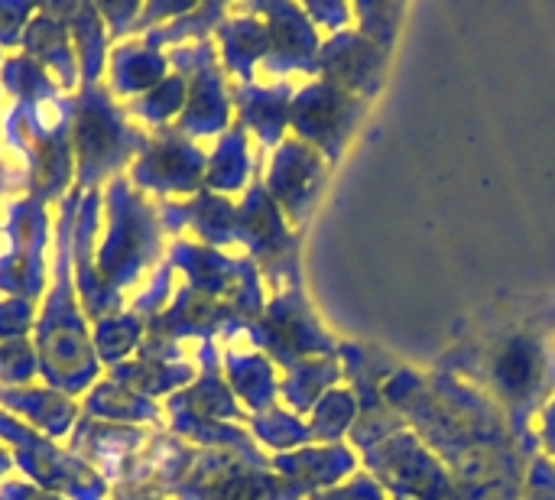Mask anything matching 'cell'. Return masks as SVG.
<instances>
[{"label":"cell","mask_w":555,"mask_h":500,"mask_svg":"<svg viewBox=\"0 0 555 500\" xmlns=\"http://www.w3.org/2000/svg\"><path fill=\"white\" fill-rule=\"evenodd\" d=\"M397 416L442 459L465 500H520L530 456L514 439L504 413L472 384L400 364L384 381Z\"/></svg>","instance_id":"6da1fadb"},{"label":"cell","mask_w":555,"mask_h":500,"mask_svg":"<svg viewBox=\"0 0 555 500\" xmlns=\"http://www.w3.org/2000/svg\"><path fill=\"white\" fill-rule=\"evenodd\" d=\"M436 368L485 394L504 413L520 449L530 459L540 456V439L537 430H530V420L555 397L553 312L504 316L478 335L462 338V345Z\"/></svg>","instance_id":"7a4b0ae2"},{"label":"cell","mask_w":555,"mask_h":500,"mask_svg":"<svg viewBox=\"0 0 555 500\" xmlns=\"http://www.w3.org/2000/svg\"><path fill=\"white\" fill-rule=\"evenodd\" d=\"M81 189H72L59 202L55 218V241H52V264H49V290L42 296V309L36 316L33 345L39 355V377L46 387L78 397L98 384L101 361L91 345V329L75 303V277H72V234L75 218L81 208Z\"/></svg>","instance_id":"3957f363"},{"label":"cell","mask_w":555,"mask_h":500,"mask_svg":"<svg viewBox=\"0 0 555 500\" xmlns=\"http://www.w3.org/2000/svg\"><path fill=\"white\" fill-rule=\"evenodd\" d=\"M101 218L104 228L94 244V267L98 277L127 299V290L140 283L143 273L156 270L163 257V228L156 205L146 202L124 176H114L101 192Z\"/></svg>","instance_id":"277c9868"},{"label":"cell","mask_w":555,"mask_h":500,"mask_svg":"<svg viewBox=\"0 0 555 500\" xmlns=\"http://www.w3.org/2000/svg\"><path fill=\"white\" fill-rule=\"evenodd\" d=\"M150 133L127 117L107 85H78L72 98V153H75V189L94 192L114 176H124L130 163L146 150Z\"/></svg>","instance_id":"5b68a950"},{"label":"cell","mask_w":555,"mask_h":500,"mask_svg":"<svg viewBox=\"0 0 555 500\" xmlns=\"http://www.w3.org/2000/svg\"><path fill=\"white\" fill-rule=\"evenodd\" d=\"M0 443L13 446L16 469L36 488L65 500L111 498V485L104 482V475L94 465H88L72 449L55 446L49 436H39L36 430H29L23 420H16L7 410H0Z\"/></svg>","instance_id":"8992f818"},{"label":"cell","mask_w":555,"mask_h":500,"mask_svg":"<svg viewBox=\"0 0 555 500\" xmlns=\"http://www.w3.org/2000/svg\"><path fill=\"white\" fill-rule=\"evenodd\" d=\"M166 260L172 264V270L185 277V286L231 306L237 319L254 322L263 316V277L250 257H228L192 238H172Z\"/></svg>","instance_id":"52a82bcc"},{"label":"cell","mask_w":555,"mask_h":500,"mask_svg":"<svg viewBox=\"0 0 555 500\" xmlns=\"http://www.w3.org/2000/svg\"><path fill=\"white\" fill-rule=\"evenodd\" d=\"M49 211L36 195L7 202L0 228V296L39 303L49 286Z\"/></svg>","instance_id":"ba28073f"},{"label":"cell","mask_w":555,"mask_h":500,"mask_svg":"<svg viewBox=\"0 0 555 500\" xmlns=\"http://www.w3.org/2000/svg\"><path fill=\"white\" fill-rule=\"evenodd\" d=\"M361 456L367 475L390 500H465L452 472L410 426Z\"/></svg>","instance_id":"9c48e42d"},{"label":"cell","mask_w":555,"mask_h":500,"mask_svg":"<svg viewBox=\"0 0 555 500\" xmlns=\"http://www.w3.org/2000/svg\"><path fill=\"white\" fill-rule=\"evenodd\" d=\"M244 335L250 338L260 355H267L276 368L289 371L312 358H335L338 345L315 319L312 306L302 296V286L276 290V296L267 303L263 316L247 322Z\"/></svg>","instance_id":"30bf717a"},{"label":"cell","mask_w":555,"mask_h":500,"mask_svg":"<svg viewBox=\"0 0 555 500\" xmlns=\"http://www.w3.org/2000/svg\"><path fill=\"white\" fill-rule=\"evenodd\" d=\"M169 68H176L189 81V98L172 124L182 137L198 140V137H221L231 127V85L228 72L221 68L218 46L211 39L185 42L169 52Z\"/></svg>","instance_id":"8fae6325"},{"label":"cell","mask_w":555,"mask_h":500,"mask_svg":"<svg viewBox=\"0 0 555 500\" xmlns=\"http://www.w3.org/2000/svg\"><path fill=\"white\" fill-rule=\"evenodd\" d=\"M237 244L247 247V257L257 264L260 277L273 283V290L302 286L299 280V234H293L289 221L267 195L263 179H254L237 205Z\"/></svg>","instance_id":"7c38bea8"},{"label":"cell","mask_w":555,"mask_h":500,"mask_svg":"<svg viewBox=\"0 0 555 500\" xmlns=\"http://www.w3.org/2000/svg\"><path fill=\"white\" fill-rule=\"evenodd\" d=\"M367 114V101L341 91L338 85L315 78L293 94L289 104V127L296 140L309 143L328 166L345 156L361 117Z\"/></svg>","instance_id":"4fadbf2b"},{"label":"cell","mask_w":555,"mask_h":500,"mask_svg":"<svg viewBox=\"0 0 555 500\" xmlns=\"http://www.w3.org/2000/svg\"><path fill=\"white\" fill-rule=\"evenodd\" d=\"M338 358H341L348 387L358 397V423L348 433L351 446L367 452L377 443H384V439L397 436L400 430H406V423L397 416V410L384 397V381L400 364L393 358L374 351V348H364V345H338Z\"/></svg>","instance_id":"5bb4252c"},{"label":"cell","mask_w":555,"mask_h":500,"mask_svg":"<svg viewBox=\"0 0 555 500\" xmlns=\"http://www.w3.org/2000/svg\"><path fill=\"white\" fill-rule=\"evenodd\" d=\"M205 150L176 127H156L146 150L130 163L127 179L143 195H195L205 189Z\"/></svg>","instance_id":"9a60e30c"},{"label":"cell","mask_w":555,"mask_h":500,"mask_svg":"<svg viewBox=\"0 0 555 500\" xmlns=\"http://www.w3.org/2000/svg\"><path fill=\"white\" fill-rule=\"evenodd\" d=\"M325 179H328V163L322 159V153H315L309 143L296 137H286L270 156L263 189L276 202L283 218L299 228L315 211Z\"/></svg>","instance_id":"2e32d148"},{"label":"cell","mask_w":555,"mask_h":500,"mask_svg":"<svg viewBox=\"0 0 555 500\" xmlns=\"http://www.w3.org/2000/svg\"><path fill=\"white\" fill-rule=\"evenodd\" d=\"M250 13L263 16L270 29V55L263 59V78L289 81V75H319V26L296 3H244Z\"/></svg>","instance_id":"e0dca14e"},{"label":"cell","mask_w":555,"mask_h":500,"mask_svg":"<svg viewBox=\"0 0 555 500\" xmlns=\"http://www.w3.org/2000/svg\"><path fill=\"white\" fill-rule=\"evenodd\" d=\"M387 62H390V52L380 49L374 39H367L358 29H341L322 42L315 78H325L338 85L341 91L371 104L384 88Z\"/></svg>","instance_id":"ac0fdd59"},{"label":"cell","mask_w":555,"mask_h":500,"mask_svg":"<svg viewBox=\"0 0 555 500\" xmlns=\"http://www.w3.org/2000/svg\"><path fill=\"white\" fill-rule=\"evenodd\" d=\"M98 225H101V189L81 195V208L75 218V234H72V277H75V293L85 319L98 325L107 316H117L127 309V299L117 296L94 267V244H98Z\"/></svg>","instance_id":"d6986e66"},{"label":"cell","mask_w":555,"mask_h":500,"mask_svg":"<svg viewBox=\"0 0 555 500\" xmlns=\"http://www.w3.org/2000/svg\"><path fill=\"white\" fill-rule=\"evenodd\" d=\"M247 322L237 319V312L192 286H179L169 299V306L146 325V335L153 338H169V342H182V338H198V342H215V335L221 338H234L244 335Z\"/></svg>","instance_id":"ffe728a7"},{"label":"cell","mask_w":555,"mask_h":500,"mask_svg":"<svg viewBox=\"0 0 555 500\" xmlns=\"http://www.w3.org/2000/svg\"><path fill=\"white\" fill-rule=\"evenodd\" d=\"M293 81H273V85H231V104L237 111V124L257 137L263 150H276L289 127V104H293Z\"/></svg>","instance_id":"44dd1931"},{"label":"cell","mask_w":555,"mask_h":500,"mask_svg":"<svg viewBox=\"0 0 555 500\" xmlns=\"http://www.w3.org/2000/svg\"><path fill=\"white\" fill-rule=\"evenodd\" d=\"M273 472L302 488L309 498L322 495L328 488L345 485L358 472V456L351 446L335 443V446H302L296 452H283L270 459Z\"/></svg>","instance_id":"7402d4cb"},{"label":"cell","mask_w":555,"mask_h":500,"mask_svg":"<svg viewBox=\"0 0 555 500\" xmlns=\"http://www.w3.org/2000/svg\"><path fill=\"white\" fill-rule=\"evenodd\" d=\"M20 49H23V55L39 62L62 91H72L75 85H81L78 59H75V46H72L68 26L46 3H39L33 20L26 23Z\"/></svg>","instance_id":"603a6c76"},{"label":"cell","mask_w":555,"mask_h":500,"mask_svg":"<svg viewBox=\"0 0 555 500\" xmlns=\"http://www.w3.org/2000/svg\"><path fill=\"white\" fill-rule=\"evenodd\" d=\"M218 59L228 75L237 78V85L257 81V68L270 55V29L263 16L250 13L247 7H237V16H224L215 29Z\"/></svg>","instance_id":"cb8c5ba5"},{"label":"cell","mask_w":555,"mask_h":500,"mask_svg":"<svg viewBox=\"0 0 555 500\" xmlns=\"http://www.w3.org/2000/svg\"><path fill=\"white\" fill-rule=\"evenodd\" d=\"M0 410L13 413L16 420H23L29 430H36L39 436L49 439H65L72 436L81 407L75 403V397H65L52 387H0Z\"/></svg>","instance_id":"d4e9b609"},{"label":"cell","mask_w":555,"mask_h":500,"mask_svg":"<svg viewBox=\"0 0 555 500\" xmlns=\"http://www.w3.org/2000/svg\"><path fill=\"white\" fill-rule=\"evenodd\" d=\"M46 7L68 26L81 85H98L101 72L107 65V55H111L107 52L111 36H107V26H104L98 7L85 3V0H65V3H46Z\"/></svg>","instance_id":"484cf974"},{"label":"cell","mask_w":555,"mask_h":500,"mask_svg":"<svg viewBox=\"0 0 555 500\" xmlns=\"http://www.w3.org/2000/svg\"><path fill=\"white\" fill-rule=\"evenodd\" d=\"M169 75V55L140 42H117L107 55V91L111 98H130L153 91Z\"/></svg>","instance_id":"4316f807"},{"label":"cell","mask_w":555,"mask_h":500,"mask_svg":"<svg viewBox=\"0 0 555 500\" xmlns=\"http://www.w3.org/2000/svg\"><path fill=\"white\" fill-rule=\"evenodd\" d=\"M221 374L237 397V403L247 413H263L276 403L280 397V381L273 371V361L260 351H224L221 358Z\"/></svg>","instance_id":"83f0119b"},{"label":"cell","mask_w":555,"mask_h":500,"mask_svg":"<svg viewBox=\"0 0 555 500\" xmlns=\"http://www.w3.org/2000/svg\"><path fill=\"white\" fill-rule=\"evenodd\" d=\"M260 172V156L250 153L247 143V130L234 120L215 143V150L208 153V166H205V189L215 195H231V192H244L250 189V176Z\"/></svg>","instance_id":"f1b7e54d"},{"label":"cell","mask_w":555,"mask_h":500,"mask_svg":"<svg viewBox=\"0 0 555 500\" xmlns=\"http://www.w3.org/2000/svg\"><path fill=\"white\" fill-rule=\"evenodd\" d=\"M81 416H91L101 423H117V426H159L166 413L156 400L104 377L85 394Z\"/></svg>","instance_id":"f546056e"},{"label":"cell","mask_w":555,"mask_h":500,"mask_svg":"<svg viewBox=\"0 0 555 500\" xmlns=\"http://www.w3.org/2000/svg\"><path fill=\"white\" fill-rule=\"evenodd\" d=\"M107 377L156 400V397H172L185 390L195 377L198 368L189 361H156V358H130L117 368H107Z\"/></svg>","instance_id":"4dcf8cb0"},{"label":"cell","mask_w":555,"mask_h":500,"mask_svg":"<svg viewBox=\"0 0 555 500\" xmlns=\"http://www.w3.org/2000/svg\"><path fill=\"white\" fill-rule=\"evenodd\" d=\"M345 377V368L338 358H312L302 361L296 368H289L280 381V397L289 410L296 413H312L315 403L338 387V381Z\"/></svg>","instance_id":"1f68e13d"},{"label":"cell","mask_w":555,"mask_h":500,"mask_svg":"<svg viewBox=\"0 0 555 500\" xmlns=\"http://www.w3.org/2000/svg\"><path fill=\"white\" fill-rule=\"evenodd\" d=\"M143 338H146V322L140 316H133L130 309L101 319L91 332V345H94L101 368H117V364L130 361V355H137Z\"/></svg>","instance_id":"d6a6232c"},{"label":"cell","mask_w":555,"mask_h":500,"mask_svg":"<svg viewBox=\"0 0 555 500\" xmlns=\"http://www.w3.org/2000/svg\"><path fill=\"white\" fill-rule=\"evenodd\" d=\"M228 16V7L224 3H195L189 13L143 33V42L150 49H163V46H185V42H198V39H208V33H215L221 26V20Z\"/></svg>","instance_id":"836d02e7"},{"label":"cell","mask_w":555,"mask_h":500,"mask_svg":"<svg viewBox=\"0 0 555 500\" xmlns=\"http://www.w3.org/2000/svg\"><path fill=\"white\" fill-rule=\"evenodd\" d=\"M185 98H189V81L179 72H169L153 91L140 94L137 101H130L124 107H127L130 120H143L156 130V127H172L179 120Z\"/></svg>","instance_id":"e575fe53"},{"label":"cell","mask_w":555,"mask_h":500,"mask_svg":"<svg viewBox=\"0 0 555 500\" xmlns=\"http://www.w3.org/2000/svg\"><path fill=\"white\" fill-rule=\"evenodd\" d=\"M358 423V397L351 387H332L312 410V420H309V433H312V443L319 446H335L341 443L351 426Z\"/></svg>","instance_id":"d590c367"},{"label":"cell","mask_w":555,"mask_h":500,"mask_svg":"<svg viewBox=\"0 0 555 500\" xmlns=\"http://www.w3.org/2000/svg\"><path fill=\"white\" fill-rule=\"evenodd\" d=\"M247 426H250V436L273 449L276 456L283 452H296L302 446H312V433H309V423H302L296 413L289 410H280V407H270L257 416H247Z\"/></svg>","instance_id":"8d00e7d4"},{"label":"cell","mask_w":555,"mask_h":500,"mask_svg":"<svg viewBox=\"0 0 555 500\" xmlns=\"http://www.w3.org/2000/svg\"><path fill=\"white\" fill-rule=\"evenodd\" d=\"M0 88H3L7 98H13L20 104L42 101V98H52V94L62 91L49 78V72L39 62H33L29 55H23V52L3 59V65H0Z\"/></svg>","instance_id":"74e56055"},{"label":"cell","mask_w":555,"mask_h":500,"mask_svg":"<svg viewBox=\"0 0 555 500\" xmlns=\"http://www.w3.org/2000/svg\"><path fill=\"white\" fill-rule=\"evenodd\" d=\"M403 3H354L351 16H358V33H364L367 39H374L380 49H393V39L400 33V20H403Z\"/></svg>","instance_id":"f35d334b"},{"label":"cell","mask_w":555,"mask_h":500,"mask_svg":"<svg viewBox=\"0 0 555 500\" xmlns=\"http://www.w3.org/2000/svg\"><path fill=\"white\" fill-rule=\"evenodd\" d=\"M39 377V355L33 338L0 342V387H29Z\"/></svg>","instance_id":"ab89813d"},{"label":"cell","mask_w":555,"mask_h":500,"mask_svg":"<svg viewBox=\"0 0 555 500\" xmlns=\"http://www.w3.org/2000/svg\"><path fill=\"white\" fill-rule=\"evenodd\" d=\"M172 293H176V270H172V264L169 260H163L156 270H153V277H150V283L130 299V312L133 316H140L146 325L169 306V299H172Z\"/></svg>","instance_id":"60d3db41"},{"label":"cell","mask_w":555,"mask_h":500,"mask_svg":"<svg viewBox=\"0 0 555 500\" xmlns=\"http://www.w3.org/2000/svg\"><path fill=\"white\" fill-rule=\"evenodd\" d=\"M36 303L16 299V296H0V342H20L29 338L36 329Z\"/></svg>","instance_id":"b9f144b4"},{"label":"cell","mask_w":555,"mask_h":500,"mask_svg":"<svg viewBox=\"0 0 555 500\" xmlns=\"http://www.w3.org/2000/svg\"><path fill=\"white\" fill-rule=\"evenodd\" d=\"M520 500H555V462L550 456H533L524 478Z\"/></svg>","instance_id":"7bdbcfd3"},{"label":"cell","mask_w":555,"mask_h":500,"mask_svg":"<svg viewBox=\"0 0 555 500\" xmlns=\"http://www.w3.org/2000/svg\"><path fill=\"white\" fill-rule=\"evenodd\" d=\"M33 13H36L33 3L0 0V49H16L20 46L23 29L33 20Z\"/></svg>","instance_id":"ee69618b"},{"label":"cell","mask_w":555,"mask_h":500,"mask_svg":"<svg viewBox=\"0 0 555 500\" xmlns=\"http://www.w3.org/2000/svg\"><path fill=\"white\" fill-rule=\"evenodd\" d=\"M140 7L143 3H137V0H130V3L127 0H120V3H98V13H101V20L107 26L111 42H124V36L133 33L137 16H140Z\"/></svg>","instance_id":"f6af8a7d"},{"label":"cell","mask_w":555,"mask_h":500,"mask_svg":"<svg viewBox=\"0 0 555 500\" xmlns=\"http://www.w3.org/2000/svg\"><path fill=\"white\" fill-rule=\"evenodd\" d=\"M309 500H387V495L380 491V485L367 472H354L345 485L328 488L322 495H312Z\"/></svg>","instance_id":"bcb514c9"},{"label":"cell","mask_w":555,"mask_h":500,"mask_svg":"<svg viewBox=\"0 0 555 500\" xmlns=\"http://www.w3.org/2000/svg\"><path fill=\"white\" fill-rule=\"evenodd\" d=\"M302 10H306V16H309L315 26L332 29V36L341 33V29H348V20H351V7H348V3H309V7H302Z\"/></svg>","instance_id":"7dc6e473"},{"label":"cell","mask_w":555,"mask_h":500,"mask_svg":"<svg viewBox=\"0 0 555 500\" xmlns=\"http://www.w3.org/2000/svg\"><path fill=\"white\" fill-rule=\"evenodd\" d=\"M0 500H65L59 498V495H49V491H42V488H36L33 482H20V478H7V482H0Z\"/></svg>","instance_id":"c3c4849f"},{"label":"cell","mask_w":555,"mask_h":500,"mask_svg":"<svg viewBox=\"0 0 555 500\" xmlns=\"http://www.w3.org/2000/svg\"><path fill=\"white\" fill-rule=\"evenodd\" d=\"M537 439H540V446L546 449V456L555 462V397L543 407V413H540Z\"/></svg>","instance_id":"681fc988"},{"label":"cell","mask_w":555,"mask_h":500,"mask_svg":"<svg viewBox=\"0 0 555 500\" xmlns=\"http://www.w3.org/2000/svg\"><path fill=\"white\" fill-rule=\"evenodd\" d=\"M3 101H7V94L0 88V111H3ZM13 192H16L13 189V176H10V166H7V156H3V146H0V198H7Z\"/></svg>","instance_id":"f907efd6"},{"label":"cell","mask_w":555,"mask_h":500,"mask_svg":"<svg viewBox=\"0 0 555 500\" xmlns=\"http://www.w3.org/2000/svg\"><path fill=\"white\" fill-rule=\"evenodd\" d=\"M13 465H16V462H13V456L0 446V482H7V475L13 472Z\"/></svg>","instance_id":"816d5d0a"},{"label":"cell","mask_w":555,"mask_h":500,"mask_svg":"<svg viewBox=\"0 0 555 500\" xmlns=\"http://www.w3.org/2000/svg\"><path fill=\"white\" fill-rule=\"evenodd\" d=\"M117 500H176L166 495H153V491H140V495H117Z\"/></svg>","instance_id":"f5cc1de1"},{"label":"cell","mask_w":555,"mask_h":500,"mask_svg":"<svg viewBox=\"0 0 555 500\" xmlns=\"http://www.w3.org/2000/svg\"><path fill=\"white\" fill-rule=\"evenodd\" d=\"M3 59H7V55H3V49H0V65H3Z\"/></svg>","instance_id":"db71d44e"},{"label":"cell","mask_w":555,"mask_h":500,"mask_svg":"<svg viewBox=\"0 0 555 500\" xmlns=\"http://www.w3.org/2000/svg\"><path fill=\"white\" fill-rule=\"evenodd\" d=\"M0 228H3V218H0Z\"/></svg>","instance_id":"11a10c76"}]
</instances>
